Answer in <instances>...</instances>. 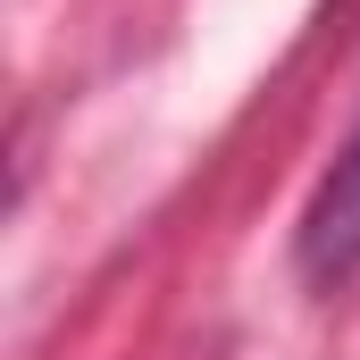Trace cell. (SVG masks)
Here are the masks:
<instances>
[{"label": "cell", "instance_id": "1", "mask_svg": "<svg viewBox=\"0 0 360 360\" xmlns=\"http://www.w3.org/2000/svg\"><path fill=\"white\" fill-rule=\"evenodd\" d=\"M293 269H302V285H319V293H344L360 276V126H352V143L335 151V168L310 184V201H302Z\"/></svg>", "mask_w": 360, "mask_h": 360}]
</instances>
